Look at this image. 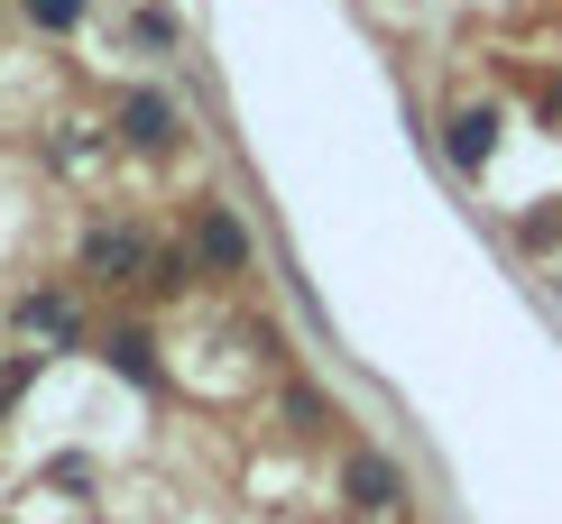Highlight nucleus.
<instances>
[{"label": "nucleus", "mask_w": 562, "mask_h": 524, "mask_svg": "<svg viewBox=\"0 0 562 524\" xmlns=\"http://www.w3.org/2000/svg\"><path fill=\"white\" fill-rule=\"evenodd\" d=\"M83 267L102 276V285H130L138 267H148V240H138L130 221H102V230H92V240H83Z\"/></svg>", "instance_id": "1"}, {"label": "nucleus", "mask_w": 562, "mask_h": 524, "mask_svg": "<svg viewBox=\"0 0 562 524\" xmlns=\"http://www.w3.org/2000/svg\"><path fill=\"white\" fill-rule=\"evenodd\" d=\"M121 138L138 157H167L176 148V102H167V92H130V102H121Z\"/></svg>", "instance_id": "2"}, {"label": "nucleus", "mask_w": 562, "mask_h": 524, "mask_svg": "<svg viewBox=\"0 0 562 524\" xmlns=\"http://www.w3.org/2000/svg\"><path fill=\"white\" fill-rule=\"evenodd\" d=\"M194 258H203V267H249V230H240V212H222V203H203L194 212Z\"/></svg>", "instance_id": "3"}, {"label": "nucleus", "mask_w": 562, "mask_h": 524, "mask_svg": "<svg viewBox=\"0 0 562 524\" xmlns=\"http://www.w3.org/2000/svg\"><path fill=\"white\" fill-rule=\"evenodd\" d=\"M341 497H350V506H360V515H387V506H396V497H406V488H396L387 451H350V460H341Z\"/></svg>", "instance_id": "4"}, {"label": "nucleus", "mask_w": 562, "mask_h": 524, "mask_svg": "<svg viewBox=\"0 0 562 524\" xmlns=\"http://www.w3.org/2000/svg\"><path fill=\"white\" fill-rule=\"evenodd\" d=\"M498 111H488V102H471V111H452V129H442V148H452V166H461V175H480V166L488 157H498Z\"/></svg>", "instance_id": "5"}, {"label": "nucleus", "mask_w": 562, "mask_h": 524, "mask_svg": "<svg viewBox=\"0 0 562 524\" xmlns=\"http://www.w3.org/2000/svg\"><path fill=\"white\" fill-rule=\"evenodd\" d=\"M19 331H37V341L75 350V341H83V314H75V304H65V295H46V285H37V295L19 304Z\"/></svg>", "instance_id": "6"}, {"label": "nucleus", "mask_w": 562, "mask_h": 524, "mask_svg": "<svg viewBox=\"0 0 562 524\" xmlns=\"http://www.w3.org/2000/svg\"><path fill=\"white\" fill-rule=\"evenodd\" d=\"M102 360L121 368L130 387H157V341H148V331H111V341H102Z\"/></svg>", "instance_id": "7"}, {"label": "nucleus", "mask_w": 562, "mask_h": 524, "mask_svg": "<svg viewBox=\"0 0 562 524\" xmlns=\"http://www.w3.org/2000/svg\"><path fill=\"white\" fill-rule=\"evenodd\" d=\"M19 10H29L37 29H75V19H83V0H19Z\"/></svg>", "instance_id": "8"}, {"label": "nucleus", "mask_w": 562, "mask_h": 524, "mask_svg": "<svg viewBox=\"0 0 562 524\" xmlns=\"http://www.w3.org/2000/svg\"><path fill=\"white\" fill-rule=\"evenodd\" d=\"M286 414H295V433H323V396L314 387H286Z\"/></svg>", "instance_id": "9"}, {"label": "nucleus", "mask_w": 562, "mask_h": 524, "mask_svg": "<svg viewBox=\"0 0 562 524\" xmlns=\"http://www.w3.org/2000/svg\"><path fill=\"white\" fill-rule=\"evenodd\" d=\"M29 377H37V360H10V368H0V414H10V405L29 396Z\"/></svg>", "instance_id": "10"}, {"label": "nucleus", "mask_w": 562, "mask_h": 524, "mask_svg": "<svg viewBox=\"0 0 562 524\" xmlns=\"http://www.w3.org/2000/svg\"><path fill=\"white\" fill-rule=\"evenodd\" d=\"M130 29H138V37H148V46H176V19H167V10H138V19H130Z\"/></svg>", "instance_id": "11"}, {"label": "nucleus", "mask_w": 562, "mask_h": 524, "mask_svg": "<svg viewBox=\"0 0 562 524\" xmlns=\"http://www.w3.org/2000/svg\"><path fill=\"white\" fill-rule=\"evenodd\" d=\"M184 267H194V258H184V249H167V258H157V276H148V285H157V295H176V285H184Z\"/></svg>", "instance_id": "12"}]
</instances>
